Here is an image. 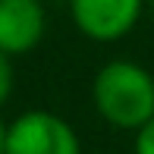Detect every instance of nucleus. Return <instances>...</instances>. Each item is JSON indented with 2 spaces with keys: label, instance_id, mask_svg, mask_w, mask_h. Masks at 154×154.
Listing matches in <instances>:
<instances>
[{
  "label": "nucleus",
  "instance_id": "obj_1",
  "mask_svg": "<svg viewBox=\"0 0 154 154\" xmlns=\"http://www.w3.org/2000/svg\"><path fill=\"white\" fill-rule=\"evenodd\" d=\"M91 104L107 126L138 132L154 116V75L135 60H110L94 72Z\"/></svg>",
  "mask_w": 154,
  "mask_h": 154
},
{
  "label": "nucleus",
  "instance_id": "obj_2",
  "mask_svg": "<svg viewBox=\"0 0 154 154\" xmlns=\"http://www.w3.org/2000/svg\"><path fill=\"white\" fill-rule=\"evenodd\" d=\"M3 154H82L75 129L51 110H25L6 123Z\"/></svg>",
  "mask_w": 154,
  "mask_h": 154
},
{
  "label": "nucleus",
  "instance_id": "obj_3",
  "mask_svg": "<svg viewBox=\"0 0 154 154\" xmlns=\"http://www.w3.org/2000/svg\"><path fill=\"white\" fill-rule=\"evenodd\" d=\"M145 0H69V16L88 41L113 44L138 25Z\"/></svg>",
  "mask_w": 154,
  "mask_h": 154
},
{
  "label": "nucleus",
  "instance_id": "obj_4",
  "mask_svg": "<svg viewBox=\"0 0 154 154\" xmlns=\"http://www.w3.org/2000/svg\"><path fill=\"white\" fill-rule=\"evenodd\" d=\"M47 32V10L41 0H0V51L22 57L35 51Z\"/></svg>",
  "mask_w": 154,
  "mask_h": 154
},
{
  "label": "nucleus",
  "instance_id": "obj_5",
  "mask_svg": "<svg viewBox=\"0 0 154 154\" xmlns=\"http://www.w3.org/2000/svg\"><path fill=\"white\" fill-rule=\"evenodd\" d=\"M13 82H16V72H13V57L0 51V104H6V97L13 94Z\"/></svg>",
  "mask_w": 154,
  "mask_h": 154
},
{
  "label": "nucleus",
  "instance_id": "obj_6",
  "mask_svg": "<svg viewBox=\"0 0 154 154\" xmlns=\"http://www.w3.org/2000/svg\"><path fill=\"white\" fill-rule=\"evenodd\" d=\"M132 151H135V154H154V116H151V120L135 132Z\"/></svg>",
  "mask_w": 154,
  "mask_h": 154
},
{
  "label": "nucleus",
  "instance_id": "obj_7",
  "mask_svg": "<svg viewBox=\"0 0 154 154\" xmlns=\"http://www.w3.org/2000/svg\"><path fill=\"white\" fill-rule=\"evenodd\" d=\"M3 138H6V123L0 120V154H3Z\"/></svg>",
  "mask_w": 154,
  "mask_h": 154
}]
</instances>
